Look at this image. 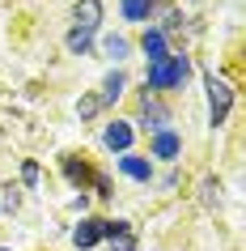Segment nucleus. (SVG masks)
Returning a JSON list of instances; mask_svg holds the SVG:
<instances>
[{
  "mask_svg": "<svg viewBox=\"0 0 246 251\" xmlns=\"http://www.w3.org/2000/svg\"><path fill=\"white\" fill-rule=\"evenodd\" d=\"M64 171H68V179H72V183H85V179H89V171H85V166H77L72 158L64 162Z\"/></svg>",
  "mask_w": 246,
  "mask_h": 251,
  "instance_id": "nucleus-13",
  "label": "nucleus"
},
{
  "mask_svg": "<svg viewBox=\"0 0 246 251\" xmlns=\"http://www.w3.org/2000/svg\"><path fill=\"white\" fill-rule=\"evenodd\" d=\"M98 106H102L98 98H81V106H77V111H81V119H89L93 111H98Z\"/></svg>",
  "mask_w": 246,
  "mask_h": 251,
  "instance_id": "nucleus-14",
  "label": "nucleus"
},
{
  "mask_svg": "<svg viewBox=\"0 0 246 251\" xmlns=\"http://www.w3.org/2000/svg\"><path fill=\"white\" fill-rule=\"evenodd\" d=\"M179 149H182V141L174 132H157V141H153V153H157V158H179Z\"/></svg>",
  "mask_w": 246,
  "mask_h": 251,
  "instance_id": "nucleus-6",
  "label": "nucleus"
},
{
  "mask_svg": "<svg viewBox=\"0 0 246 251\" xmlns=\"http://www.w3.org/2000/svg\"><path fill=\"white\" fill-rule=\"evenodd\" d=\"M22 179H26V183H34V179H39V166H34V162H26V171H22Z\"/></svg>",
  "mask_w": 246,
  "mask_h": 251,
  "instance_id": "nucleus-15",
  "label": "nucleus"
},
{
  "mask_svg": "<svg viewBox=\"0 0 246 251\" xmlns=\"http://www.w3.org/2000/svg\"><path fill=\"white\" fill-rule=\"evenodd\" d=\"M106 145H111V149H128V145H132V128L115 119V124L106 128Z\"/></svg>",
  "mask_w": 246,
  "mask_h": 251,
  "instance_id": "nucleus-7",
  "label": "nucleus"
},
{
  "mask_svg": "<svg viewBox=\"0 0 246 251\" xmlns=\"http://www.w3.org/2000/svg\"><path fill=\"white\" fill-rule=\"evenodd\" d=\"M102 22V0H81L77 4V30H93Z\"/></svg>",
  "mask_w": 246,
  "mask_h": 251,
  "instance_id": "nucleus-3",
  "label": "nucleus"
},
{
  "mask_svg": "<svg viewBox=\"0 0 246 251\" xmlns=\"http://www.w3.org/2000/svg\"><path fill=\"white\" fill-rule=\"evenodd\" d=\"M102 47H106V55H115V60H123V55H128V39H119V34H111Z\"/></svg>",
  "mask_w": 246,
  "mask_h": 251,
  "instance_id": "nucleus-12",
  "label": "nucleus"
},
{
  "mask_svg": "<svg viewBox=\"0 0 246 251\" xmlns=\"http://www.w3.org/2000/svg\"><path fill=\"white\" fill-rule=\"evenodd\" d=\"M68 51H72V55L89 51V30H72V34H68Z\"/></svg>",
  "mask_w": 246,
  "mask_h": 251,
  "instance_id": "nucleus-10",
  "label": "nucleus"
},
{
  "mask_svg": "<svg viewBox=\"0 0 246 251\" xmlns=\"http://www.w3.org/2000/svg\"><path fill=\"white\" fill-rule=\"evenodd\" d=\"M149 9H153V0H123V17L128 22H144Z\"/></svg>",
  "mask_w": 246,
  "mask_h": 251,
  "instance_id": "nucleus-9",
  "label": "nucleus"
},
{
  "mask_svg": "<svg viewBox=\"0 0 246 251\" xmlns=\"http://www.w3.org/2000/svg\"><path fill=\"white\" fill-rule=\"evenodd\" d=\"M119 94H123V73H111V77H106V94L98 98V102H115Z\"/></svg>",
  "mask_w": 246,
  "mask_h": 251,
  "instance_id": "nucleus-11",
  "label": "nucleus"
},
{
  "mask_svg": "<svg viewBox=\"0 0 246 251\" xmlns=\"http://www.w3.org/2000/svg\"><path fill=\"white\" fill-rule=\"evenodd\" d=\"M187 73H191L187 55H166V60H153L149 64V85L153 90H170V85H182Z\"/></svg>",
  "mask_w": 246,
  "mask_h": 251,
  "instance_id": "nucleus-1",
  "label": "nucleus"
},
{
  "mask_svg": "<svg viewBox=\"0 0 246 251\" xmlns=\"http://www.w3.org/2000/svg\"><path fill=\"white\" fill-rule=\"evenodd\" d=\"M98 238H102V222H81L77 230H72V243H77V247H93V243H98Z\"/></svg>",
  "mask_w": 246,
  "mask_h": 251,
  "instance_id": "nucleus-5",
  "label": "nucleus"
},
{
  "mask_svg": "<svg viewBox=\"0 0 246 251\" xmlns=\"http://www.w3.org/2000/svg\"><path fill=\"white\" fill-rule=\"evenodd\" d=\"M111 243H115V251H132V238H128V234H119V238H111Z\"/></svg>",
  "mask_w": 246,
  "mask_h": 251,
  "instance_id": "nucleus-16",
  "label": "nucleus"
},
{
  "mask_svg": "<svg viewBox=\"0 0 246 251\" xmlns=\"http://www.w3.org/2000/svg\"><path fill=\"white\" fill-rule=\"evenodd\" d=\"M229 102H233V90L225 85V81H208V111H212V124H225V115H229Z\"/></svg>",
  "mask_w": 246,
  "mask_h": 251,
  "instance_id": "nucleus-2",
  "label": "nucleus"
},
{
  "mask_svg": "<svg viewBox=\"0 0 246 251\" xmlns=\"http://www.w3.org/2000/svg\"><path fill=\"white\" fill-rule=\"evenodd\" d=\"M140 51L149 55V60H166V34L161 30H144V39H140Z\"/></svg>",
  "mask_w": 246,
  "mask_h": 251,
  "instance_id": "nucleus-4",
  "label": "nucleus"
},
{
  "mask_svg": "<svg viewBox=\"0 0 246 251\" xmlns=\"http://www.w3.org/2000/svg\"><path fill=\"white\" fill-rule=\"evenodd\" d=\"M119 166H123V175L140 179V183H149V175H153V166H149L144 158H119Z\"/></svg>",
  "mask_w": 246,
  "mask_h": 251,
  "instance_id": "nucleus-8",
  "label": "nucleus"
},
{
  "mask_svg": "<svg viewBox=\"0 0 246 251\" xmlns=\"http://www.w3.org/2000/svg\"><path fill=\"white\" fill-rule=\"evenodd\" d=\"M0 251H4V247H0Z\"/></svg>",
  "mask_w": 246,
  "mask_h": 251,
  "instance_id": "nucleus-17",
  "label": "nucleus"
}]
</instances>
